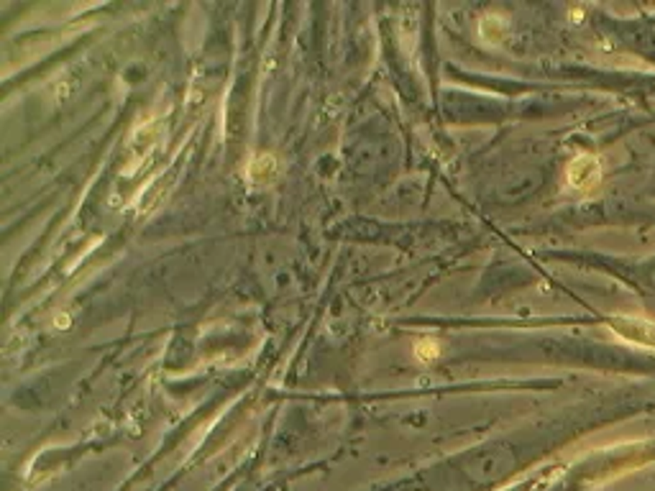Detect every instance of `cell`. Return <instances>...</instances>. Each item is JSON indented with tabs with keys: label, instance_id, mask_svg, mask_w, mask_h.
Segmentation results:
<instances>
[{
	"label": "cell",
	"instance_id": "obj_1",
	"mask_svg": "<svg viewBox=\"0 0 655 491\" xmlns=\"http://www.w3.org/2000/svg\"><path fill=\"white\" fill-rule=\"evenodd\" d=\"M566 179L579 192H591L602 182V164L594 154H579L566 169Z\"/></svg>",
	"mask_w": 655,
	"mask_h": 491
},
{
	"label": "cell",
	"instance_id": "obj_2",
	"mask_svg": "<svg viewBox=\"0 0 655 491\" xmlns=\"http://www.w3.org/2000/svg\"><path fill=\"white\" fill-rule=\"evenodd\" d=\"M277 172H279V164L272 154H256L248 164V179L254 184H269L274 182Z\"/></svg>",
	"mask_w": 655,
	"mask_h": 491
},
{
	"label": "cell",
	"instance_id": "obj_3",
	"mask_svg": "<svg viewBox=\"0 0 655 491\" xmlns=\"http://www.w3.org/2000/svg\"><path fill=\"white\" fill-rule=\"evenodd\" d=\"M438 353H441V345H438V341H430V338H425V341H417V343H415V358H417L420 364H430V361H435V358H438Z\"/></svg>",
	"mask_w": 655,
	"mask_h": 491
}]
</instances>
